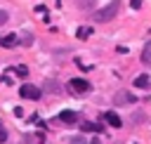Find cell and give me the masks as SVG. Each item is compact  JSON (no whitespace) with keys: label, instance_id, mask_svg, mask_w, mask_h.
<instances>
[{"label":"cell","instance_id":"obj_1","mask_svg":"<svg viewBox=\"0 0 151 144\" xmlns=\"http://www.w3.org/2000/svg\"><path fill=\"white\" fill-rule=\"evenodd\" d=\"M118 7H120V0H111V2H109V5H104L101 9H94V21H99V24L111 21V19L116 17Z\"/></svg>","mask_w":151,"mask_h":144},{"label":"cell","instance_id":"obj_2","mask_svg":"<svg viewBox=\"0 0 151 144\" xmlns=\"http://www.w3.org/2000/svg\"><path fill=\"white\" fill-rule=\"evenodd\" d=\"M137 102V97L130 92V90H118L116 94H113V104L116 106H130V104H134Z\"/></svg>","mask_w":151,"mask_h":144},{"label":"cell","instance_id":"obj_3","mask_svg":"<svg viewBox=\"0 0 151 144\" xmlns=\"http://www.w3.org/2000/svg\"><path fill=\"white\" fill-rule=\"evenodd\" d=\"M68 92H73V94H85V92H90V83H87L85 78H73V80H68Z\"/></svg>","mask_w":151,"mask_h":144},{"label":"cell","instance_id":"obj_4","mask_svg":"<svg viewBox=\"0 0 151 144\" xmlns=\"http://www.w3.org/2000/svg\"><path fill=\"white\" fill-rule=\"evenodd\" d=\"M19 94H21V97H26V99H35V102H38L42 92H40V87H35V85H21Z\"/></svg>","mask_w":151,"mask_h":144},{"label":"cell","instance_id":"obj_5","mask_svg":"<svg viewBox=\"0 0 151 144\" xmlns=\"http://www.w3.org/2000/svg\"><path fill=\"white\" fill-rule=\"evenodd\" d=\"M104 120H106L109 125H113V127H120V125H123L120 116H118V113H113V111H106V113H104Z\"/></svg>","mask_w":151,"mask_h":144},{"label":"cell","instance_id":"obj_6","mask_svg":"<svg viewBox=\"0 0 151 144\" xmlns=\"http://www.w3.org/2000/svg\"><path fill=\"white\" fill-rule=\"evenodd\" d=\"M80 127H83V132H101V130H104L101 123H90V120L80 123Z\"/></svg>","mask_w":151,"mask_h":144},{"label":"cell","instance_id":"obj_7","mask_svg":"<svg viewBox=\"0 0 151 144\" xmlns=\"http://www.w3.org/2000/svg\"><path fill=\"white\" fill-rule=\"evenodd\" d=\"M59 120L66 123V125H73V123H76V113H73V111H61V113H59Z\"/></svg>","mask_w":151,"mask_h":144},{"label":"cell","instance_id":"obj_8","mask_svg":"<svg viewBox=\"0 0 151 144\" xmlns=\"http://www.w3.org/2000/svg\"><path fill=\"white\" fill-rule=\"evenodd\" d=\"M149 83H151V80H149L146 73H142V76L134 78V87H142V90H144V87H149Z\"/></svg>","mask_w":151,"mask_h":144},{"label":"cell","instance_id":"obj_9","mask_svg":"<svg viewBox=\"0 0 151 144\" xmlns=\"http://www.w3.org/2000/svg\"><path fill=\"white\" fill-rule=\"evenodd\" d=\"M142 61L151 66V42H146V45H144V50H142Z\"/></svg>","mask_w":151,"mask_h":144},{"label":"cell","instance_id":"obj_10","mask_svg":"<svg viewBox=\"0 0 151 144\" xmlns=\"http://www.w3.org/2000/svg\"><path fill=\"white\" fill-rule=\"evenodd\" d=\"M0 42H2L5 47H14V45H17V35H12V33H9V35H2Z\"/></svg>","mask_w":151,"mask_h":144},{"label":"cell","instance_id":"obj_11","mask_svg":"<svg viewBox=\"0 0 151 144\" xmlns=\"http://www.w3.org/2000/svg\"><path fill=\"white\" fill-rule=\"evenodd\" d=\"M24 144H42V137L40 135H26L24 137Z\"/></svg>","mask_w":151,"mask_h":144},{"label":"cell","instance_id":"obj_12","mask_svg":"<svg viewBox=\"0 0 151 144\" xmlns=\"http://www.w3.org/2000/svg\"><path fill=\"white\" fill-rule=\"evenodd\" d=\"M76 35H78L80 40H85V38H90V35H92V28H87V26H83V28H78V31H76Z\"/></svg>","mask_w":151,"mask_h":144},{"label":"cell","instance_id":"obj_13","mask_svg":"<svg viewBox=\"0 0 151 144\" xmlns=\"http://www.w3.org/2000/svg\"><path fill=\"white\" fill-rule=\"evenodd\" d=\"M94 2H97V0H78L80 9H94Z\"/></svg>","mask_w":151,"mask_h":144},{"label":"cell","instance_id":"obj_14","mask_svg":"<svg viewBox=\"0 0 151 144\" xmlns=\"http://www.w3.org/2000/svg\"><path fill=\"white\" fill-rule=\"evenodd\" d=\"M5 142H7V127L0 123V144H5Z\"/></svg>","mask_w":151,"mask_h":144},{"label":"cell","instance_id":"obj_15","mask_svg":"<svg viewBox=\"0 0 151 144\" xmlns=\"http://www.w3.org/2000/svg\"><path fill=\"white\" fill-rule=\"evenodd\" d=\"M31 42H33V35L31 33H24L21 35V45H31Z\"/></svg>","mask_w":151,"mask_h":144},{"label":"cell","instance_id":"obj_16","mask_svg":"<svg viewBox=\"0 0 151 144\" xmlns=\"http://www.w3.org/2000/svg\"><path fill=\"white\" fill-rule=\"evenodd\" d=\"M14 71H17V76H21V78H26V76H28V68H26V66H17Z\"/></svg>","mask_w":151,"mask_h":144},{"label":"cell","instance_id":"obj_17","mask_svg":"<svg viewBox=\"0 0 151 144\" xmlns=\"http://www.w3.org/2000/svg\"><path fill=\"white\" fill-rule=\"evenodd\" d=\"M68 144H87V139H85V137H71Z\"/></svg>","mask_w":151,"mask_h":144},{"label":"cell","instance_id":"obj_18","mask_svg":"<svg viewBox=\"0 0 151 144\" xmlns=\"http://www.w3.org/2000/svg\"><path fill=\"white\" fill-rule=\"evenodd\" d=\"M7 19H9V14H7V9H0V26H2V24H5Z\"/></svg>","mask_w":151,"mask_h":144},{"label":"cell","instance_id":"obj_19","mask_svg":"<svg viewBox=\"0 0 151 144\" xmlns=\"http://www.w3.org/2000/svg\"><path fill=\"white\" fill-rule=\"evenodd\" d=\"M130 5H132V9H139L142 7V0H130Z\"/></svg>","mask_w":151,"mask_h":144},{"label":"cell","instance_id":"obj_20","mask_svg":"<svg viewBox=\"0 0 151 144\" xmlns=\"http://www.w3.org/2000/svg\"><path fill=\"white\" fill-rule=\"evenodd\" d=\"M47 85H50V90H52V92H59V87H57V83H52V80H50Z\"/></svg>","mask_w":151,"mask_h":144}]
</instances>
